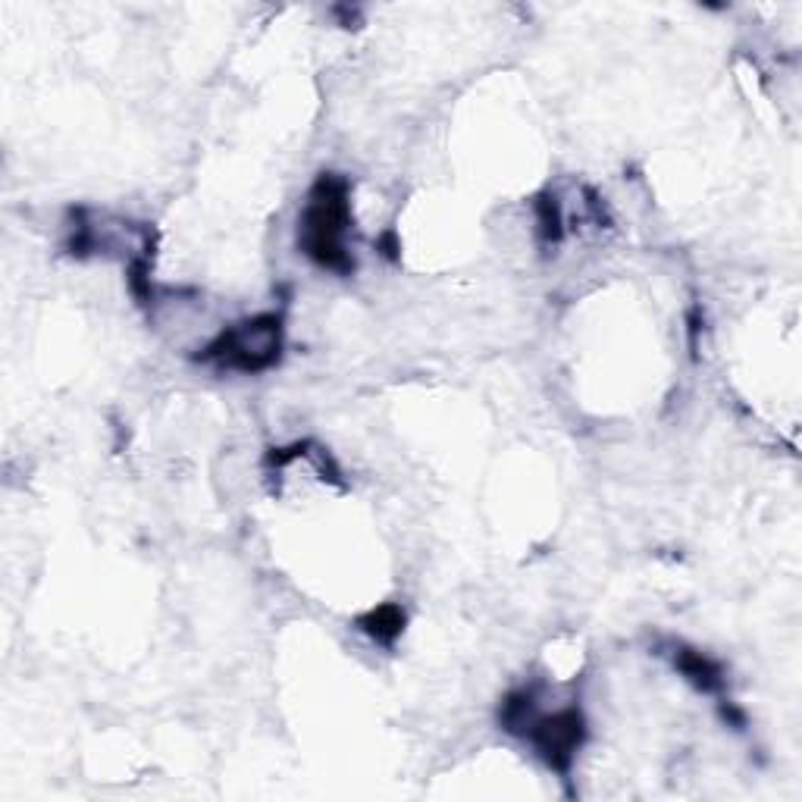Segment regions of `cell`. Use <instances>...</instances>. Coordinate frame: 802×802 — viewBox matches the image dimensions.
<instances>
[{
    "instance_id": "obj_1",
    "label": "cell",
    "mask_w": 802,
    "mask_h": 802,
    "mask_svg": "<svg viewBox=\"0 0 802 802\" xmlns=\"http://www.w3.org/2000/svg\"><path fill=\"white\" fill-rule=\"evenodd\" d=\"M349 179L323 173L308 191V205L298 220V248L310 264L339 276L354 273V257L345 248L351 223Z\"/></svg>"
},
{
    "instance_id": "obj_2",
    "label": "cell",
    "mask_w": 802,
    "mask_h": 802,
    "mask_svg": "<svg viewBox=\"0 0 802 802\" xmlns=\"http://www.w3.org/2000/svg\"><path fill=\"white\" fill-rule=\"evenodd\" d=\"M283 358V317L279 314H261L245 323H235L220 332L207 345L198 361L217 364L220 371L264 373L276 367Z\"/></svg>"
},
{
    "instance_id": "obj_3",
    "label": "cell",
    "mask_w": 802,
    "mask_h": 802,
    "mask_svg": "<svg viewBox=\"0 0 802 802\" xmlns=\"http://www.w3.org/2000/svg\"><path fill=\"white\" fill-rule=\"evenodd\" d=\"M534 743L539 759L546 761L558 774H568L574 765L576 749L586 743V718L580 708H561L556 715H536L530 730L524 734Z\"/></svg>"
},
{
    "instance_id": "obj_4",
    "label": "cell",
    "mask_w": 802,
    "mask_h": 802,
    "mask_svg": "<svg viewBox=\"0 0 802 802\" xmlns=\"http://www.w3.org/2000/svg\"><path fill=\"white\" fill-rule=\"evenodd\" d=\"M674 668L683 674V680H690L702 693H721L724 690V668L700 649L678 646L674 649Z\"/></svg>"
},
{
    "instance_id": "obj_5",
    "label": "cell",
    "mask_w": 802,
    "mask_h": 802,
    "mask_svg": "<svg viewBox=\"0 0 802 802\" xmlns=\"http://www.w3.org/2000/svg\"><path fill=\"white\" fill-rule=\"evenodd\" d=\"M536 715L539 712H536L534 690H515V693L505 696L502 708H498V724H502V730H508L515 737H524L530 730V724L536 721Z\"/></svg>"
},
{
    "instance_id": "obj_6",
    "label": "cell",
    "mask_w": 802,
    "mask_h": 802,
    "mask_svg": "<svg viewBox=\"0 0 802 802\" xmlns=\"http://www.w3.org/2000/svg\"><path fill=\"white\" fill-rule=\"evenodd\" d=\"M358 624L367 637L383 642V646H392L405 630V612L398 605H380V608H371L367 615L358 617Z\"/></svg>"
},
{
    "instance_id": "obj_7",
    "label": "cell",
    "mask_w": 802,
    "mask_h": 802,
    "mask_svg": "<svg viewBox=\"0 0 802 802\" xmlns=\"http://www.w3.org/2000/svg\"><path fill=\"white\" fill-rule=\"evenodd\" d=\"M536 232L542 245H558L564 239V217H561V205L556 195H542L536 198Z\"/></svg>"
},
{
    "instance_id": "obj_8",
    "label": "cell",
    "mask_w": 802,
    "mask_h": 802,
    "mask_svg": "<svg viewBox=\"0 0 802 802\" xmlns=\"http://www.w3.org/2000/svg\"><path fill=\"white\" fill-rule=\"evenodd\" d=\"M718 715H721V721H724V724H730L734 730H743V727H746V712L737 708L734 702H721Z\"/></svg>"
}]
</instances>
